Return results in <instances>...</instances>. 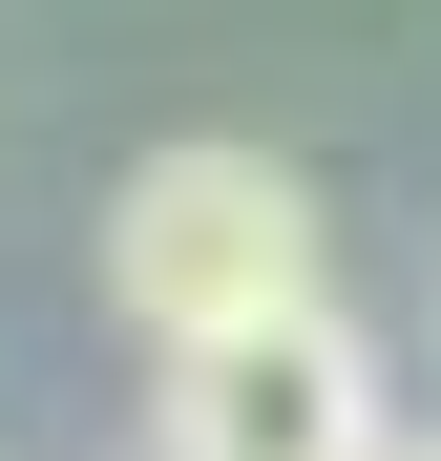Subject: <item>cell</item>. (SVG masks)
<instances>
[{
	"instance_id": "6da1fadb",
	"label": "cell",
	"mask_w": 441,
	"mask_h": 461,
	"mask_svg": "<svg viewBox=\"0 0 441 461\" xmlns=\"http://www.w3.org/2000/svg\"><path fill=\"white\" fill-rule=\"evenodd\" d=\"M316 294H336V210H316V168H273V147H232V126L147 147V168L106 189V315L147 357L273 336V315H316Z\"/></svg>"
},
{
	"instance_id": "7a4b0ae2",
	"label": "cell",
	"mask_w": 441,
	"mask_h": 461,
	"mask_svg": "<svg viewBox=\"0 0 441 461\" xmlns=\"http://www.w3.org/2000/svg\"><path fill=\"white\" fill-rule=\"evenodd\" d=\"M147 461H400V377H379V336L316 294V315H273V336L169 357Z\"/></svg>"
},
{
	"instance_id": "3957f363",
	"label": "cell",
	"mask_w": 441,
	"mask_h": 461,
	"mask_svg": "<svg viewBox=\"0 0 441 461\" xmlns=\"http://www.w3.org/2000/svg\"><path fill=\"white\" fill-rule=\"evenodd\" d=\"M400 461H441V440H400Z\"/></svg>"
}]
</instances>
